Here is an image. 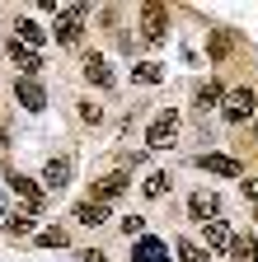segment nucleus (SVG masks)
<instances>
[{
    "mask_svg": "<svg viewBox=\"0 0 258 262\" xmlns=\"http://www.w3.org/2000/svg\"><path fill=\"white\" fill-rule=\"evenodd\" d=\"M169 28V10L165 5H141V38L146 42H160Z\"/></svg>",
    "mask_w": 258,
    "mask_h": 262,
    "instance_id": "3",
    "label": "nucleus"
},
{
    "mask_svg": "<svg viewBox=\"0 0 258 262\" xmlns=\"http://www.w3.org/2000/svg\"><path fill=\"white\" fill-rule=\"evenodd\" d=\"M38 244H43V248H66V244H71V234H66V229H43Z\"/></svg>",
    "mask_w": 258,
    "mask_h": 262,
    "instance_id": "20",
    "label": "nucleus"
},
{
    "mask_svg": "<svg viewBox=\"0 0 258 262\" xmlns=\"http://www.w3.org/2000/svg\"><path fill=\"white\" fill-rule=\"evenodd\" d=\"M71 183V159H47L43 164V192H61V187H66Z\"/></svg>",
    "mask_w": 258,
    "mask_h": 262,
    "instance_id": "6",
    "label": "nucleus"
},
{
    "mask_svg": "<svg viewBox=\"0 0 258 262\" xmlns=\"http://www.w3.org/2000/svg\"><path fill=\"white\" fill-rule=\"evenodd\" d=\"M221 98H225V89H221L216 80H207V84L197 89V113H207V108H216V103H221Z\"/></svg>",
    "mask_w": 258,
    "mask_h": 262,
    "instance_id": "16",
    "label": "nucleus"
},
{
    "mask_svg": "<svg viewBox=\"0 0 258 262\" xmlns=\"http://www.w3.org/2000/svg\"><path fill=\"white\" fill-rule=\"evenodd\" d=\"M80 19H85V5H61V10H56L52 38H56L61 47H75V42H80Z\"/></svg>",
    "mask_w": 258,
    "mask_h": 262,
    "instance_id": "2",
    "label": "nucleus"
},
{
    "mask_svg": "<svg viewBox=\"0 0 258 262\" xmlns=\"http://www.w3.org/2000/svg\"><path fill=\"white\" fill-rule=\"evenodd\" d=\"M85 262H108V257H104L99 248H85Z\"/></svg>",
    "mask_w": 258,
    "mask_h": 262,
    "instance_id": "28",
    "label": "nucleus"
},
{
    "mask_svg": "<svg viewBox=\"0 0 258 262\" xmlns=\"http://www.w3.org/2000/svg\"><path fill=\"white\" fill-rule=\"evenodd\" d=\"M178 262H207V253L192 244V239H183V244H178Z\"/></svg>",
    "mask_w": 258,
    "mask_h": 262,
    "instance_id": "24",
    "label": "nucleus"
},
{
    "mask_svg": "<svg viewBox=\"0 0 258 262\" xmlns=\"http://www.w3.org/2000/svg\"><path fill=\"white\" fill-rule=\"evenodd\" d=\"M5 229H10V234H28V229H33V215L19 211V215H10V220H5Z\"/></svg>",
    "mask_w": 258,
    "mask_h": 262,
    "instance_id": "23",
    "label": "nucleus"
},
{
    "mask_svg": "<svg viewBox=\"0 0 258 262\" xmlns=\"http://www.w3.org/2000/svg\"><path fill=\"white\" fill-rule=\"evenodd\" d=\"M80 117H85L89 126H99V122H104V108H99V103H80Z\"/></svg>",
    "mask_w": 258,
    "mask_h": 262,
    "instance_id": "26",
    "label": "nucleus"
},
{
    "mask_svg": "<svg viewBox=\"0 0 258 262\" xmlns=\"http://www.w3.org/2000/svg\"><path fill=\"white\" fill-rule=\"evenodd\" d=\"M197 169L221 173V178H235V173H240V159H230V155H202V159H197Z\"/></svg>",
    "mask_w": 258,
    "mask_h": 262,
    "instance_id": "12",
    "label": "nucleus"
},
{
    "mask_svg": "<svg viewBox=\"0 0 258 262\" xmlns=\"http://www.w3.org/2000/svg\"><path fill=\"white\" fill-rule=\"evenodd\" d=\"M14 33H19L14 42H24V47H38V42H47V33H43L33 19H19V24H14Z\"/></svg>",
    "mask_w": 258,
    "mask_h": 262,
    "instance_id": "15",
    "label": "nucleus"
},
{
    "mask_svg": "<svg viewBox=\"0 0 258 262\" xmlns=\"http://www.w3.org/2000/svg\"><path fill=\"white\" fill-rule=\"evenodd\" d=\"M253 262H258V248H253Z\"/></svg>",
    "mask_w": 258,
    "mask_h": 262,
    "instance_id": "29",
    "label": "nucleus"
},
{
    "mask_svg": "<svg viewBox=\"0 0 258 262\" xmlns=\"http://www.w3.org/2000/svg\"><path fill=\"white\" fill-rule=\"evenodd\" d=\"M253 248H258V239H249V234H235V239H230V248H225V253H230L235 262H244V257L253 262Z\"/></svg>",
    "mask_w": 258,
    "mask_h": 262,
    "instance_id": "17",
    "label": "nucleus"
},
{
    "mask_svg": "<svg viewBox=\"0 0 258 262\" xmlns=\"http://www.w3.org/2000/svg\"><path fill=\"white\" fill-rule=\"evenodd\" d=\"M211 56H216V61L230 56V33H225V28H216V33H211Z\"/></svg>",
    "mask_w": 258,
    "mask_h": 262,
    "instance_id": "19",
    "label": "nucleus"
},
{
    "mask_svg": "<svg viewBox=\"0 0 258 262\" xmlns=\"http://www.w3.org/2000/svg\"><path fill=\"white\" fill-rule=\"evenodd\" d=\"M122 192H127V173H104L99 183H94V202L108 206L113 196H122Z\"/></svg>",
    "mask_w": 258,
    "mask_h": 262,
    "instance_id": "11",
    "label": "nucleus"
},
{
    "mask_svg": "<svg viewBox=\"0 0 258 262\" xmlns=\"http://www.w3.org/2000/svg\"><path fill=\"white\" fill-rule=\"evenodd\" d=\"M207 244L211 248H230V229H225V220H211L207 225Z\"/></svg>",
    "mask_w": 258,
    "mask_h": 262,
    "instance_id": "18",
    "label": "nucleus"
},
{
    "mask_svg": "<svg viewBox=\"0 0 258 262\" xmlns=\"http://www.w3.org/2000/svg\"><path fill=\"white\" fill-rule=\"evenodd\" d=\"M122 229H127L132 239H141V234H146V215H127V220H122Z\"/></svg>",
    "mask_w": 258,
    "mask_h": 262,
    "instance_id": "25",
    "label": "nucleus"
},
{
    "mask_svg": "<svg viewBox=\"0 0 258 262\" xmlns=\"http://www.w3.org/2000/svg\"><path fill=\"white\" fill-rule=\"evenodd\" d=\"M85 80H89V84H99V89L113 84V71H108V61H104L99 52H85Z\"/></svg>",
    "mask_w": 258,
    "mask_h": 262,
    "instance_id": "10",
    "label": "nucleus"
},
{
    "mask_svg": "<svg viewBox=\"0 0 258 262\" xmlns=\"http://www.w3.org/2000/svg\"><path fill=\"white\" fill-rule=\"evenodd\" d=\"M132 262H169V244L155 239V234H141L132 244Z\"/></svg>",
    "mask_w": 258,
    "mask_h": 262,
    "instance_id": "5",
    "label": "nucleus"
},
{
    "mask_svg": "<svg viewBox=\"0 0 258 262\" xmlns=\"http://www.w3.org/2000/svg\"><path fill=\"white\" fill-rule=\"evenodd\" d=\"M225 117L230 122H249L253 117V89H230L225 94Z\"/></svg>",
    "mask_w": 258,
    "mask_h": 262,
    "instance_id": "7",
    "label": "nucleus"
},
{
    "mask_svg": "<svg viewBox=\"0 0 258 262\" xmlns=\"http://www.w3.org/2000/svg\"><path fill=\"white\" fill-rule=\"evenodd\" d=\"M75 220L89 225V229H94V225H108V206H104V202H80V206H75Z\"/></svg>",
    "mask_w": 258,
    "mask_h": 262,
    "instance_id": "14",
    "label": "nucleus"
},
{
    "mask_svg": "<svg viewBox=\"0 0 258 262\" xmlns=\"http://www.w3.org/2000/svg\"><path fill=\"white\" fill-rule=\"evenodd\" d=\"M178 141V113L174 108H160V117L150 122V131H146V145L150 150H169Z\"/></svg>",
    "mask_w": 258,
    "mask_h": 262,
    "instance_id": "1",
    "label": "nucleus"
},
{
    "mask_svg": "<svg viewBox=\"0 0 258 262\" xmlns=\"http://www.w3.org/2000/svg\"><path fill=\"white\" fill-rule=\"evenodd\" d=\"M132 75H136V84H155V80H160V75H165V71H160V66H155V61H141V66H136V71H132Z\"/></svg>",
    "mask_w": 258,
    "mask_h": 262,
    "instance_id": "21",
    "label": "nucleus"
},
{
    "mask_svg": "<svg viewBox=\"0 0 258 262\" xmlns=\"http://www.w3.org/2000/svg\"><path fill=\"white\" fill-rule=\"evenodd\" d=\"M14 98H19L28 113H43V108H47V89H43L38 80H28V75H19V80H14Z\"/></svg>",
    "mask_w": 258,
    "mask_h": 262,
    "instance_id": "4",
    "label": "nucleus"
},
{
    "mask_svg": "<svg viewBox=\"0 0 258 262\" xmlns=\"http://www.w3.org/2000/svg\"><path fill=\"white\" fill-rule=\"evenodd\" d=\"M141 187H146V196H165V192H169V173H150Z\"/></svg>",
    "mask_w": 258,
    "mask_h": 262,
    "instance_id": "22",
    "label": "nucleus"
},
{
    "mask_svg": "<svg viewBox=\"0 0 258 262\" xmlns=\"http://www.w3.org/2000/svg\"><path fill=\"white\" fill-rule=\"evenodd\" d=\"M216 211H221L216 192H192V196H188V215H192V220H207V225H211Z\"/></svg>",
    "mask_w": 258,
    "mask_h": 262,
    "instance_id": "9",
    "label": "nucleus"
},
{
    "mask_svg": "<svg viewBox=\"0 0 258 262\" xmlns=\"http://www.w3.org/2000/svg\"><path fill=\"white\" fill-rule=\"evenodd\" d=\"M244 196H249V202H258V178H244Z\"/></svg>",
    "mask_w": 258,
    "mask_h": 262,
    "instance_id": "27",
    "label": "nucleus"
},
{
    "mask_svg": "<svg viewBox=\"0 0 258 262\" xmlns=\"http://www.w3.org/2000/svg\"><path fill=\"white\" fill-rule=\"evenodd\" d=\"M10 61L24 66V75H28V80H33V71H43V56H38L33 47H24V42H10Z\"/></svg>",
    "mask_w": 258,
    "mask_h": 262,
    "instance_id": "13",
    "label": "nucleus"
},
{
    "mask_svg": "<svg viewBox=\"0 0 258 262\" xmlns=\"http://www.w3.org/2000/svg\"><path fill=\"white\" fill-rule=\"evenodd\" d=\"M10 192H19V196H24V206H28V211L47 202V192H43V183H33V178H24V173H10Z\"/></svg>",
    "mask_w": 258,
    "mask_h": 262,
    "instance_id": "8",
    "label": "nucleus"
}]
</instances>
